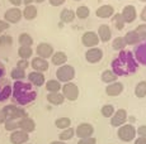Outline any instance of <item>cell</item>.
Here are the masks:
<instances>
[{
    "label": "cell",
    "mask_w": 146,
    "mask_h": 144,
    "mask_svg": "<svg viewBox=\"0 0 146 144\" xmlns=\"http://www.w3.org/2000/svg\"><path fill=\"white\" fill-rule=\"evenodd\" d=\"M139 63L131 51H121L118 56L112 61V68L111 70L116 73V76H128L137 71Z\"/></svg>",
    "instance_id": "cell-1"
},
{
    "label": "cell",
    "mask_w": 146,
    "mask_h": 144,
    "mask_svg": "<svg viewBox=\"0 0 146 144\" xmlns=\"http://www.w3.org/2000/svg\"><path fill=\"white\" fill-rule=\"evenodd\" d=\"M12 96L15 104L24 106L37 99V90L26 81H15L12 86Z\"/></svg>",
    "instance_id": "cell-2"
},
{
    "label": "cell",
    "mask_w": 146,
    "mask_h": 144,
    "mask_svg": "<svg viewBox=\"0 0 146 144\" xmlns=\"http://www.w3.org/2000/svg\"><path fill=\"white\" fill-rule=\"evenodd\" d=\"M76 76V71H75L74 66L71 65H65L60 66V67L56 70V77H57V81H60L61 84H66V82H71L72 80Z\"/></svg>",
    "instance_id": "cell-3"
},
{
    "label": "cell",
    "mask_w": 146,
    "mask_h": 144,
    "mask_svg": "<svg viewBox=\"0 0 146 144\" xmlns=\"http://www.w3.org/2000/svg\"><path fill=\"white\" fill-rule=\"evenodd\" d=\"M117 135H118V138L122 142L125 143H130L135 140V138H136V126L133 125V124H130V123H126L123 124V125H121L118 130H117Z\"/></svg>",
    "instance_id": "cell-4"
},
{
    "label": "cell",
    "mask_w": 146,
    "mask_h": 144,
    "mask_svg": "<svg viewBox=\"0 0 146 144\" xmlns=\"http://www.w3.org/2000/svg\"><path fill=\"white\" fill-rule=\"evenodd\" d=\"M61 94L64 95L65 100L76 101L80 95V90H79V87H78V85L71 81V82H66V84L62 85V87H61Z\"/></svg>",
    "instance_id": "cell-5"
},
{
    "label": "cell",
    "mask_w": 146,
    "mask_h": 144,
    "mask_svg": "<svg viewBox=\"0 0 146 144\" xmlns=\"http://www.w3.org/2000/svg\"><path fill=\"white\" fill-rule=\"evenodd\" d=\"M3 110L7 114L8 120H21L23 118H27L28 114L23 107H19L17 105H7V106L3 107Z\"/></svg>",
    "instance_id": "cell-6"
},
{
    "label": "cell",
    "mask_w": 146,
    "mask_h": 144,
    "mask_svg": "<svg viewBox=\"0 0 146 144\" xmlns=\"http://www.w3.org/2000/svg\"><path fill=\"white\" fill-rule=\"evenodd\" d=\"M81 43H83V46L86 47V48H93V47H98L100 41H99V37H98L97 32L88 30V32H85L81 35Z\"/></svg>",
    "instance_id": "cell-7"
},
{
    "label": "cell",
    "mask_w": 146,
    "mask_h": 144,
    "mask_svg": "<svg viewBox=\"0 0 146 144\" xmlns=\"http://www.w3.org/2000/svg\"><path fill=\"white\" fill-rule=\"evenodd\" d=\"M127 120H128V114L126 111V109H118L111 116V125L114 126V128H119L121 125L127 123Z\"/></svg>",
    "instance_id": "cell-8"
},
{
    "label": "cell",
    "mask_w": 146,
    "mask_h": 144,
    "mask_svg": "<svg viewBox=\"0 0 146 144\" xmlns=\"http://www.w3.org/2000/svg\"><path fill=\"white\" fill-rule=\"evenodd\" d=\"M103 58V51L99 47H93V48H88L85 52V60L86 62L95 65V63H99Z\"/></svg>",
    "instance_id": "cell-9"
},
{
    "label": "cell",
    "mask_w": 146,
    "mask_h": 144,
    "mask_svg": "<svg viewBox=\"0 0 146 144\" xmlns=\"http://www.w3.org/2000/svg\"><path fill=\"white\" fill-rule=\"evenodd\" d=\"M133 56L136 58L137 63L142 66H146V39H141L136 44Z\"/></svg>",
    "instance_id": "cell-10"
},
{
    "label": "cell",
    "mask_w": 146,
    "mask_h": 144,
    "mask_svg": "<svg viewBox=\"0 0 146 144\" xmlns=\"http://www.w3.org/2000/svg\"><path fill=\"white\" fill-rule=\"evenodd\" d=\"M23 18V14H22V10L19 8H10L5 12L4 14V20L9 24H17L21 22V19Z\"/></svg>",
    "instance_id": "cell-11"
},
{
    "label": "cell",
    "mask_w": 146,
    "mask_h": 144,
    "mask_svg": "<svg viewBox=\"0 0 146 144\" xmlns=\"http://www.w3.org/2000/svg\"><path fill=\"white\" fill-rule=\"evenodd\" d=\"M75 134L78 135V138H89L93 137L94 134V126L90 123H80L79 125L75 128Z\"/></svg>",
    "instance_id": "cell-12"
},
{
    "label": "cell",
    "mask_w": 146,
    "mask_h": 144,
    "mask_svg": "<svg viewBox=\"0 0 146 144\" xmlns=\"http://www.w3.org/2000/svg\"><path fill=\"white\" fill-rule=\"evenodd\" d=\"M53 47L51 43L47 42H41L36 48V53H37L38 57L43 58V60H47V58H51V56L53 54Z\"/></svg>",
    "instance_id": "cell-13"
},
{
    "label": "cell",
    "mask_w": 146,
    "mask_h": 144,
    "mask_svg": "<svg viewBox=\"0 0 146 144\" xmlns=\"http://www.w3.org/2000/svg\"><path fill=\"white\" fill-rule=\"evenodd\" d=\"M121 15L126 24H131L137 19V10L133 5H126L121 12Z\"/></svg>",
    "instance_id": "cell-14"
},
{
    "label": "cell",
    "mask_w": 146,
    "mask_h": 144,
    "mask_svg": "<svg viewBox=\"0 0 146 144\" xmlns=\"http://www.w3.org/2000/svg\"><path fill=\"white\" fill-rule=\"evenodd\" d=\"M27 79H28V82L35 87L43 86L44 82H46V77H44V75L42 73V72H37V71L29 72L28 76H27Z\"/></svg>",
    "instance_id": "cell-15"
},
{
    "label": "cell",
    "mask_w": 146,
    "mask_h": 144,
    "mask_svg": "<svg viewBox=\"0 0 146 144\" xmlns=\"http://www.w3.org/2000/svg\"><path fill=\"white\" fill-rule=\"evenodd\" d=\"M9 139L12 144H26L29 140V134H27L26 132H23L21 129H17L12 132Z\"/></svg>",
    "instance_id": "cell-16"
},
{
    "label": "cell",
    "mask_w": 146,
    "mask_h": 144,
    "mask_svg": "<svg viewBox=\"0 0 146 144\" xmlns=\"http://www.w3.org/2000/svg\"><path fill=\"white\" fill-rule=\"evenodd\" d=\"M123 88H125V86H123L122 82L114 81V82H112V84L107 85L106 94L108 96H111V98H116V96H119L123 92Z\"/></svg>",
    "instance_id": "cell-17"
},
{
    "label": "cell",
    "mask_w": 146,
    "mask_h": 144,
    "mask_svg": "<svg viewBox=\"0 0 146 144\" xmlns=\"http://www.w3.org/2000/svg\"><path fill=\"white\" fill-rule=\"evenodd\" d=\"M31 67L33 68V71H37V72H46L48 71L50 68V63L47 60H43L41 57H35L31 62Z\"/></svg>",
    "instance_id": "cell-18"
},
{
    "label": "cell",
    "mask_w": 146,
    "mask_h": 144,
    "mask_svg": "<svg viewBox=\"0 0 146 144\" xmlns=\"http://www.w3.org/2000/svg\"><path fill=\"white\" fill-rule=\"evenodd\" d=\"M10 96H12V85L3 77L0 79V102L8 100Z\"/></svg>",
    "instance_id": "cell-19"
},
{
    "label": "cell",
    "mask_w": 146,
    "mask_h": 144,
    "mask_svg": "<svg viewBox=\"0 0 146 144\" xmlns=\"http://www.w3.org/2000/svg\"><path fill=\"white\" fill-rule=\"evenodd\" d=\"M18 126L21 130H23L27 134H29V133H33L36 130V121L32 118L27 116V118H23L18 121Z\"/></svg>",
    "instance_id": "cell-20"
},
{
    "label": "cell",
    "mask_w": 146,
    "mask_h": 144,
    "mask_svg": "<svg viewBox=\"0 0 146 144\" xmlns=\"http://www.w3.org/2000/svg\"><path fill=\"white\" fill-rule=\"evenodd\" d=\"M97 34L99 37V41L103 43H108L112 39V30L108 24H100L99 28H98Z\"/></svg>",
    "instance_id": "cell-21"
},
{
    "label": "cell",
    "mask_w": 146,
    "mask_h": 144,
    "mask_svg": "<svg viewBox=\"0 0 146 144\" xmlns=\"http://www.w3.org/2000/svg\"><path fill=\"white\" fill-rule=\"evenodd\" d=\"M114 14V8L109 4H104L102 7H99L97 10H95V15L100 19H108L112 18Z\"/></svg>",
    "instance_id": "cell-22"
},
{
    "label": "cell",
    "mask_w": 146,
    "mask_h": 144,
    "mask_svg": "<svg viewBox=\"0 0 146 144\" xmlns=\"http://www.w3.org/2000/svg\"><path fill=\"white\" fill-rule=\"evenodd\" d=\"M76 15H75V12L72 9H62L60 13V20L61 24H70L75 20Z\"/></svg>",
    "instance_id": "cell-23"
},
{
    "label": "cell",
    "mask_w": 146,
    "mask_h": 144,
    "mask_svg": "<svg viewBox=\"0 0 146 144\" xmlns=\"http://www.w3.org/2000/svg\"><path fill=\"white\" fill-rule=\"evenodd\" d=\"M51 62H52V65L60 67V66L65 65V63L67 62V54L62 51L53 52V54L51 56Z\"/></svg>",
    "instance_id": "cell-24"
},
{
    "label": "cell",
    "mask_w": 146,
    "mask_h": 144,
    "mask_svg": "<svg viewBox=\"0 0 146 144\" xmlns=\"http://www.w3.org/2000/svg\"><path fill=\"white\" fill-rule=\"evenodd\" d=\"M22 14H23V18L26 19V20H33V19L37 18V14H38L37 7L33 5V4L26 5L24 9H23V12H22Z\"/></svg>",
    "instance_id": "cell-25"
},
{
    "label": "cell",
    "mask_w": 146,
    "mask_h": 144,
    "mask_svg": "<svg viewBox=\"0 0 146 144\" xmlns=\"http://www.w3.org/2000/svg\"><path fill=\"white\" fill-rule=\"evenodd\" d=\"M123 39H125V42H126V46H136V44L141 41V38H140V35L136 33V30H130V32H127L125 34Z\"/></svg>",
    "instance_id": "cell-26"
},
{
    "label": "cell",
    "mask_w": 146,
    "mask_h": 144,
    "mask_svg": "<svg viewBox=\"0 0 146 144\" xmlns=\"http://www.w3.org/2000/svg\"><path fill=\"white\" fill-rule=\"evenodd\" d=\"M47 101L51 105H62L65 102V98L61 92H48L47 94Z\"/></svg>",
    "instance_id": "cell-27"
},
{
    "label": "cell",
    "mask_w": 146,
    "mask_h": 144,
    "mask_svg": "<svg viewBox=\"0 0 146 144\" xmlns=\"http://www.w3.org/2000/svg\"><path fill=\"white\" fill-rule=\"evenodd\" d=\"M44 87L48 92H61V87H62V84L57 80H48V81L44 82Z\"/></svg>",
    "instance_id": "cell-28"
},
{
    "label": "cell",
    "mask_w": 146,
    "mask_h": 144,
    "mask_svg": "<svg viewBox=\"0 0 146 144\" xmlns=\"http://www.w3.org/2000/svg\"><path fill=\"white\" fill-rule=\"evenodd\" d=\"M100 80H102V82L109 85V84H112V82L117 81V76L112 70H104L102 72V75H100Z\"/></svg>",
    "instance_id": "cell-29"
},
{
    "label": "cell",
    "mask_w": 146,
    "mask_h": 144,
    "mask_svg": "<svg viewBox=\"0 0 146 144\" xmlns=\"http://www.w3.org/2000/svg\"><path fill=\"white\" fill-rule=\"evenodd\" d=\"M55 126L60 130H65L67 128L71 126V119L66 118V116H62V118H58L55 120Z\"/></svg>",
    "instance_id": "cell-30"
},
{
    "label": "cell",
    "mask_w": 146,
    "mask_h": 144,
    "mask_svg": "<svg viewBox=\"0 0 146 144\" xmlns=\"http://www.w3.org/2000/svg\"><path fill=\"white\" fill-rule=\"evenodd\" d=\"M135 96L139 99L146 98V81H140L135 86Z\"/></svg>",
    "instance_id": "cell-31"
},
{
    "label": "cell",
    "mask_w": 146,
    "mask_h": 144,
    "mask_svg": "<svg viewBox=\"0 0 146 144\" xmlns=\"http://www.w3.org/2000/svg\"><path fill=\"white\" fill-rule=\"evenodd\" d=\"M74 135H75V129L70 126V128H67L65 130H61L60 135H58V139L61 142H69V140H71L74 138Z\"/></svg>",
    "instance_id": "cell-32"
},
{
    "label": "cell",
    "mask_w": 146,
    "mask_h": 144,
    "mask_svg": "<svg viewBox=\"0 0 146 144\" xmlns=\"http://www.w3.org/2000/svg\"><path fill=\"white\" fill-rule=\"evenodd\" d=\"M18 42L21 46H24V47H32L33 44V38L29 33H21L18 37Z\"/></svg>",
    "instance_id": "cell-33"
},
{
    "label": "cell",
    "mask_w": 146,
    "mask_h": 144,
    "mask_svg": "<svg viewBox=\"0 0 146 144\" xmlns=\"http://www.w3.org/2000/svg\"><path fill=\"white\" fill-rule=\"evenodd\" d=\"M112 23H113V26L116 27L117 30H122L126 26V23H125V20H123L121 13H114L113 16H112Z\"/></svg>",
    "instance_id": "cell-34"
},
{
    "label": "cell",
    "mask_w": 146,
    "mask_h": 144,
    "mask_svg": "<svg viewBox=\"0 0 146 144\" xmlns=\"http://www.w3.org/2000/svg\"><path fill=\"white\" fill-rule=\"evenodd\" d=\"M33 54V49L32 47H24L21 46L18 48V56L22 58V60H29Z\"/></svg>",
    "instance_id": "cell-35"
},
{
    "label": "cell",
    "mask_w": 146,
    "mask_h": 144,
    "mask_svg": "<svg viewBox=\"0 0 146 144\" xmlns=\"http://www.w3.org/2000/svg\"><path fill=\"white\" fill-rule=\"evenodd\" d=\"M75 15L79 19H86L90 15V9H89V7H86V5H80V7H78L76 10H75Z\"/></svg>",
    "instance_id": "cell-36"
},
{
    "label": "cell",
    "mask_w": 146,
    "mask_h": 144,
    "mask_svg": "<svg viewBox=\"0 0 146 144\" xmlns=\"http://www.w3.org/2000/svg\"><path fill=\"white\" fill-rule=\"evenodd\" d=\"M10 77H12L13 80H15V81H24L27 75H26V71L24 70H21V68L15 67L12 70V72H10Z\"/></svg>",
    "instance_id": "cell-37"
},
{
    "label": "cell",
    "mask_w": 146,
    "mask_h": 144,
    "mask_svg": "<svg viewBox=\"0 0 146 144\" xmlns=\"http://www.w3.org/2000/svg\"><path fill=\"white\" fill-rule=\"evenodd\" d=\"M112 47H113L114 51L121 52L127 46H126V42H125V39H123V37H116L113 41H112Z\"/></svg>",
    "instance_id": "cell-38"
},
{
    "label": "cell",
    "mask_w": 146,
    "mask_h": 144,
    "mask_svg": "<svg viewBox=\"0 0 146 144\" xmlns=\"http://www.w3.org/2000/svg\"><path fill=\"white\" fill-rule=\"evenodd\" d=\"M114 111H116V109H114V106L112 104L103 105L102 109H100V114L104 116V118H111V116L114 114Z\"/></svg>",
    "instance_id": "cell-39"
},
{
    "label": "cell",
    "mask_w": 146,
    "mask_h": 144,
    "mask_svg": "<svg viewBox=\"0 0 146 144\" xmlns=\"http://www.w3.org/2000/svg\"><path fill=\"white\" fill-rule=\"evenodd\" d=\"M13 44V38L9 34H1L0 37V46L1 47H10Z\"/></svg>",
    "instance_id": "cell-40"
},
{
    "label": "cell",
    "mask_w": 146,
    "mask_h": 144,
    "mask_svg": "<svg viewBox=\"0 0 146 144\" xmlns=\"http://www.w3.org/2000/svg\"><path fill=\"white\" fill-rule=\"evenodd\" d=\"M18 121H19V120H7V121L4 123L5 129H7L8 132H14V130L19 129V126H18Z\"/></svg>",
    "instance_id": "cell-41"
},
{
    "label": "cell",
    "mask_w": 146,
    "mask_h": 144,
    "mask_svg": "<svg viewBox=\"0 0 146 144\" xmlns=\"http://www.w3.org/2000/svg\"><path fill=\"white\" fill-rule=\"evenodd\" d=\"M135 30H136V33L140 35V38H141V39H146V23L139 24Z\"/></svg>",
    "instance_id": "cell-42"
},
{
    "label": "cell",
    "mask_w": 146,
    "mask_h": 144,
    "mask_svg": "<svg viewBox=\"0 0 146 144\" xmlns=\"http://www.w3.org/2000/svg\"><path fill=\"white\" fill-rule=\"evenodd\" d=\"M29 65H31L29 61H28V60H22V58L18 61V62H17V67L21 68V70H24V71L29 67Z\"/></svg>",
    "instance_id": "cell-43"
},
{
    "label": "cell",
    "mask_w": 146,
    "mask_h": 144,
    "mask_svg": "<svg viewBox=\"0 0 146 144\" xmlns=\"http://www.w3.org/2000/svg\"><path fill=\"white\" fill-rule=\"evenodd\" d=\"M78 144H97V138H94V137L81 138V139H79Z\"/></svg>",
    "instance_id": "cell-44"
},
{
    "label": "cell",
    "mask_w": 146,
    "mask_h": 144,
    "mask_svg": "<svg viewBox=\"0 0 146 144\" xmlns=\"http://www.w3.org/2000/svg\"><path fill=\"white\" fill-rule=\"evenodd\" d=\"M136 134L139 137L146 138V125H140L139 128H136Z\"/></svg>",
    "instance_id": "cell-45"
},
{
    "label": "cell",
    "mask_w": 146,
    "mask_h": 144,
    "mask_svg": "<svg viewBox=\"0 0 146 144\" xmlns=\"http://www.w3.org/2000/svg\"><path fill=\"white\" fill-rule=\"evenodd\" d=\"M8 29H9V23H7L5 20H1V19H0V35Z\"/></svg>",
    "instance_id": "cell-46"
},
{
    "label": "cell",
    "mask_w": 146,
    "mask_h": 144,
    "mask_svg": "<svg viewBox=\"0 0 146 144\" xmlns=\"http://www.w3.org/2000/svg\"><path fill=\"white\" fill-rule=\"evenodd\" d=\"M50 4L52 5V7H60V5L65 4L66 0H48Z\"/></svg>",
    "instance_id": "cell-47"
},
{
    "label": "cell",
    "mask_w": 146,
    "mask_h": 144,
    "mask_svg": "<svg viewBox=\"0 0 146 144\" xmlns=\"http://www.w3.org/2000/svg\"><path fill=\"white\" fill-rule=\"evenodd\" d=\"M7 120H8L7 114H5V111L1 109V110H0V124H4Z\"/></svg>",
    "instance_id": "cell-48"
},
{
    "label": "cell",
    "mask_w": 146,
    "mask_h": 144,
    "mask_svg": "<svg viewBox=\"0 0 146 144\" xmlns=\"http://www.w3.org/2000/svg\"><path fill=\"white\" fill-rule=\"evenodd\" d=\"M140 19H141L144 23H146V5H145L144 8H142L141 13H140Z\"/></svg>",
    "instance_id": "cell-49"
},
{
    "label": "cell",
    "mask_w": 146,
    "mask_h": 144,
    "mask_svg": "<svg viewBox=\"0 0 146 144\" xmlns=\"http://www.w3.org/2000/svg\"><path fill=\"white\" fill-rule=\"evenodd\" d=\"M135 144H146V138H142V137L135 138Z\"/></svg>",
    "instance_id": "cell-50"
},
{
    "label": "cell",
    "mask_w": 146,
    "mask_h": 144,
    "mask_svg": "<svg viewBox=\"0 0 146 144\" xmlns=\"http://www.w3.org/2000/svg\"><path fill=\"white\" fill-rule=\"evenodd\" d=\"M4 76H5V66L4 63L0 62V79H3Z\"/></svg>",
    "instance_id": "cell-51"
},
{
    "label": "cell",
    "mask_w": 146,
    "mask_h": 144,
    "mask_svg": "<svg viewBox=\"0 0 146 144\" xmlns=\"http://www.w3.org/2000/svg\"><path fill=\"white\" fill-rule=\"evenodd\" d=\"M10 1V4L13 5V7H15V8H18V7H21L22 5V0H9Z\"/></svg>",
    "instance_id": "cell-52"
},
{
    "label": "cell",
    "mask_w": 146,
    "mask_h": 144,
    "mask_svg": "<svg viewBox=\"0 0 146 144\" xmlns=\"http://www.w3.org/2000/svg\"><path fill=\"white\" fill-rule=\"evenodd\" d=\"M33 3H35V0H22V4H24V5H31Z\"/></svg>",
    "instance_id": "cell-53"
},
{
    "label": "cell",
    "mask_w": 146,
    "mask_h": 144,
    "mask_svg": "<svg viewBox=\"0 0 146 144\" xmlns=\"http://www.w3.org/2000/svg\"><path fill=\"white\" fill-rule=\"evenodd\" d=\"M50 144H66V142H61V140H53Z\"/></svg>",
    "instance_id": "cell-54"
},
{
    "label": "cell",
    "mask_w": 146,
    "mask_h": 144,
    "mask_svg": "<svg viewBox=\"0 0 146 144\" xmlns=\"http://www.w3.org/2000/svg\"><path fill=\"white\" fill-rule=\"evenodd\" d=\"M130 120L133 123V121H135V116H130ZM132 123H131V124H132Z\"/></svg>",
    "instance_id": "cell-55"
},
{
    "label": "cell",
    "mask_w": 146,
    "mask_h": 144,
    "mask_svg": "<svg viewBox=\"0 0 146 144\" xmlns=\"http://www.w3.org/2000/svg\"><path fill=\"white\" fill-rule=\"evenodd\" d=\"M35 1H36V3H43L44 0H35Z\"/></svg>",
    "instance_id": "cell-56"
},
{
    "label": "cell",
    "mask_w": 146,
    "mask_h": 144,
    "mask_svg": "<svg viewBox=\"0 0 146 144\" xmlns=\"http://www.w3.org/2000/svg\"><path fill=\"white\" fill-rule=\"evenodd\" d=\"M140 1H142V3H146V0H140Z\"/></svg>",
    "instance_id": "cell-57"
},
{
    "label": "cell",
    "mask_w": 146,
    "mask_h": 144,
    "mask_svg": "<svg viewBox=\"0 0 146 144\" xmlns=\"http://www.w3.org/2000/svg\"><path fill=\"white\" fill-rule=\"evenodd\" d=\"M74 1H80V0H74Z\"/></svg>",
    "instance_id": "cell-58"
},
{
    "label": "cell",
    "mask_w": 146,
    "mask_h": 144,
    "mask_svg": "<svg viewBox=\"0 0 146 144\" xmlns=\"http://www.w3.org/2000/svg\"><path fill=\"white\" fill-rule=\"evenodd\" d=\"M26 144H31V143H26Z\"/></svg>",
    "instance_id": "cell-59"
}]
</instances>
